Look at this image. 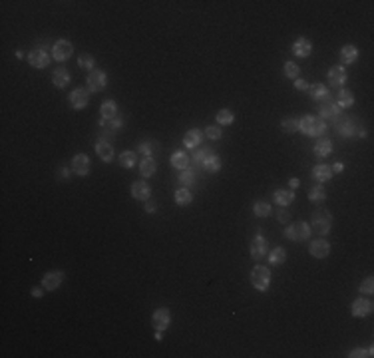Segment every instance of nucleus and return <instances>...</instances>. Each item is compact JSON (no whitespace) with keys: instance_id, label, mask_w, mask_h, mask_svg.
Listing matches in <instances>:
<instances>
[{"instance_id":"8fccbe9b","label":"nucleus","mask_w":374,"mask_h":358,"mask_svg":"<svg viewBox=\"0 0 374 358\" xmlns=\"http://www.w3.org/2000/svg\"><path fill=\"white\" fill-rule=\"evenodd\" d=\"M145 211L147 213H155V211H158V203H155L153 199H147L145 201Z\"/></svg>"},{"instance_id":"473e14b6","label":"nucleus","mask_w":374,"mask_h":358,"mask_svg":"<svg viewBox=\"0 0 374 358\" xmlns=\"http://www.w3.org/2000/svg\"><path fill=\"white\" fill-rule=\"evenodd\" d=\"M313 177L319 179L321 183L330 181V179H332V169H330L328 165H317V167L313 169Z\"/></svg>"},{"instance_id":"37998d69","label":"nucleus","mask_w":374,"mask_h":358,"mask_svg":"<svg viewBox=\"0 0 374 358\" xmlns=\"http://www.w3.org/2000/svg\"><path fill=\"white\" fill-rule=\"evenodd\" d=\"M138 149H140V154H143L145 157H151V154H155V149H158V143L155 141H141L138 145Z\"/></svg>"},{"instance_id":"864d4df0","label":"nucleus","mask_w":374,"mask_h":358,"mask_svg":"<svg viewBox=\"0 0 374 358\" xmlns=\"http://www.w3.org/2000/svg\"><path fill=\"white\" fill-rule=\"evenodd\" d=\"M342 169H345V165H342V161H336V163L332 165V173H340Z\"/></svg>"},{"instance_id":"9d476101","label":"nucleus","mask_w":374,"mask_h":358,"mask_svg":"<svg viewBox=\"0 0 374 358\" xmlns=\"http://www.w3.org/2000/svg\"><path fill=\"white\" fill-rule=\"evenodd\" d=\"M28 64L32 68H46L50 64V56L42 48H34L32 52H28Z\"/></svg>"},{"instance_id":"49530a36","label":"nucleus","mask_w":374,"mask_h":358,"mask_svg":"<svg viewBox=\"0 0 374 358\" xmlns=\"http://www.w3.org/2000/svg\"><path fill=\"white\" fill-rule=\"evenodd\" d=\"M360 292H366V294H372V292H374V279H372V277H368V279H364V281L360 283Z\"/></svg>"},{"instance_id":"a211bd4d","label":"nucleus","mask_w":374,"mask_h":358,"mask_svg":"<svg viewBox=\"0 0 374 358\" xmlns=\"http://www.w3.org/2000/svg\"><path fill=\"white\" fill-rule=\"evenodd\" d=\"M201 141H203V132H201V130H189V132L183 135V147H187V149L199 147Z\"/></svg>"},{"instance_id":"423d86ee","label":"nucleus","mask_w":374,"mask_h":358,"mask_svg":"<svg viewBox=\"0 0 374 358\" xmlns=\"http://www.w3.org/2000/svg\"><path fill=\"white\" fill-rule=\"evenodd\" d=\"M72 54H74L72 42H68V40H58V42H54V46H52V58L56 60V62H66L68 58H72Z\"/></svg>"},{"instance_id":"f257e3e1","label":"nucleus","mask_w":374,"mask_h":358,"mask_svg":"<svg viewBox=\"0 0 374 358\" xmlns=\"http://www.w3.org/2000/svg\"><path fill=\"white\" fill-rule=\"evenodd\" d=\"M299 130L310 137H323V134L327 132V124L319 115H304L303 119H299Z\"/></svg>"},{"instance_id":"ea45409f","label":"nucleus","mask_w":374,"mask_h":358,"mask_svg":"<svg viewBox=\"0 0 374 358\" xmlns=\"http://www.w3.org/2000/svg\"><path fill=\"white\" fill-rule=\"evenodd\" d=\"M253 213H255L257 217H269V215H271V205H269L267 201H255Z\"/></svg>"},{"instance_id":"1a4fd4ad","label":"nucleus","mask_w":374,"mask_h":358,"mask_svg":"<svg viewBox=\"0 0 374 358\" xmlns=\"http://www.w3.org/2000/svg\"><path fill=\"white\" fill-rule=\"evenodd\" d=\"M90 104V92L84 88H76L70 92V106L74 110H84Z\"/></svg>"},{"instance_id":"e433bc0d","label":"nucleus","mask_w":374,"mask_h":358,"mask_svg":"<svg viewBox=\"0 0 374 358\" xmlns=\"http://www.w3.org/2000/svg\"><path fill=\"white\" fill-rule=\"evenodd\" d=\"M119 163H121V167L132 169V167L138 163V154H136V152H123V154L119 156Z\"/></svg>"},{"instance_id":"c85d7f7f","label":"nucleus","mask_w":374,"mask_h":358,"mask_svg":"<svg viewBox=\"0 0 374 358\" xmlns=\"http://www.w3.org/2000/svg\"><path fill=\"white\" fill-rule=\"evenodd\" d=\"M100 115L104 117V119H114V117H117V106H116V102L114 100H106L102 106H100Z\"/></svg>"},{"instance_id":"09e8293b","label":"nucleus","mask_w":374,"mask_h":358,"mask_svg":"<svg viewBox=\"0 0 374 358\" xmlns=\"http://www.w3.org/2000/svg\"><path fill=\"white\" fill-rule=\"evenodd\" d=\"M293 86H295V90H301V92H306V90H308V84H306L303 78H297Z\"/></svg>"},{"instance_id":"4be33fe9","label":"nucleus","mask_w":374,"mask_h":358,"mask_svg":"<svg viewBox=\"0 0 374 358\" xmlns=\"http://www.w3.org/2000/svg\"><path fill=\"white\" fill-rule=\"evenodd\" d=\"M273 199H275V203L279 207H287V205H291L295 201V191L293 189H277L273 193Z\"/></svg>"},{"instance_id":"4c0bfd02","label":"nucleus","mask_w":374,"mask_h":358,"mask_svg":"<svg viewBox=\"0 0 374 358\" xmlns=\"http://www.w3.org/2000/svg\"><path fill=\"white\" fill-rule=\"evenodd\" d=\"M203 169L207 171V173H217V171H219L221 169V159H219V156H209L207 157V161L203 163Z\"/></svg>"},{"instance_id":"dca6fc26","label":"nucleus","mask_w":374,"mask_h":358,"mask_svg":"<svg viewBox=\"0 0 374 358\" xmlns=\"http://www.w3.org/2000/svg\"><path fill=\"white\" fill-rule=\"evenodd\" d=\"M62 281H64V273L62 271H50V273L44 275L42 287H44V291H56L62 285Z\"/></svg>"},{"instance_id":"4468645a","label":"nucleus","mask_w":374,"mask_h":358,"mask_svg":"<svg viewBox=\"0 0 374 358\" xmlns=\"http://www.w3.org/2000/svg\"><path fill=\"white\" fill-rule=\"evenodd\" d=\"M308 94H310V98H313L315 102H319V104L328 102V98H330L328 88H327L325 84H319V82H315V84L308 86Z\"/></svg>"},{"instance_id":"5701e85b","label":"nucleus","mask_w":374,"mask_h":358,"mask_svg":"<svg viewBox=\"0 0 374 358\" xmlns=\"http://www.w3.org/2000/svg\"><path fill=\"white\" fill-rule=\"evenodd\" d=\"M310 52H313V42L306 40V38H299L293 44V54L299 56V58H308Z\"/></svg>"},{"instance_id":"79ce46f5","label":"nucleus","mask_w":374,"mask_h":358,"mask_svg":"<svg viewBox=\"0 0 374 358\" xmlns=\"http://www.w3.org/2000/svg\"><path fill=\"white\" fill-rule=\"evenodd\" d=\"M280 128H283V132H287V134H297L299 132V119L287 117V119L280 122Z\"/></svg>"},{"instance_id":"aec40b11","label":"nucleus","mask_w":374,"mask_h":358,"mask_svg":"<svg viewBox=\"0 0 374 358\" xmlns=\"http://www.w3.org/2000/svg\"><path fill=\"white\" fill-rule=\"evenodd\" d=\"M151 195V189L145 181H134L132 183V197L138 201H147Z\"/></svg>"},{"instance_id":"6ab92c4d","label":"nucleus","mask_w":374,"mask_h":358,"mask_svg":"<svg viewBox=\"0 0 374 358\" xmlns=\"http://www.w3.org/2000/svg\"><path fill=\"white\" fill-rule=\"evenodd\" d=\"M114 143H108V141H104V139H98V143H96V154H98V157L102 159V161H106V163H110L112 159H114V147H112Z\"/></svg>"},{"instance_id":"20e7f679","label":"nucleus","mask_w":374,"mask_h":358,"mask_svg":"<svg viewBox=\"0 0 374 358\" xmlns=\"http://www.w3.org/2000/svg\"><path fill=\"white\" fill-rule=\"evenodd\" d=\"M285 237L291 241H306L310 237V225L306 221H297L285 229Z\"/></svg>"},{"instance_id":"bb28decb","label":"nucleus","mask_w":374,"mask_h":358,"mask_svg":"<svg viewBox=\"0 0 374 358\" xmlns=\"http://www.w3.org/2000/svg\"><path fill=\"white\" fill-rule=\"evenodd\" d=\"M155 171H158V163H155L153 157H143V159L140 161V173H141V177H151V175H155Z\"/></svg>"},{"instance_id":"c756f323","label":"nucleus","mask_w":374,"mask_h":358,"mask_svg":"<svg viewBox=\"0 0 374 358\" xmlns=\"http://www.w3.org/2000/svg\"><path fill=\"white\" fill-rule=\"evenodd\" d=\"M169 163H171V167H175V169H187L189 167V157H187V154L185 152H175L173 156H171V159H169Z\"/></svg>"},{"instance_id":"72a5a7b5","label":"nucleus","mask_w":374,"mask_h":358,"mask_svg":"<svg viewBox=\"0 0 374 358\" xmlns=\"http://www.w3.org/2000/svg\"><path fill=\"white\" fill-rule=\"evenodd\" d=\"M209 156H213L211 147H195V152H193V163H197L199 167H203V163L207 161Z\"/></svg>"},{"instance_id":"b1692460","label":"nucleus","mask_w":374,"mask_h":358,"mask_svg":"<svg viewBox=\"0 0 374 358\" xmlns=\"http://www.w3.org/2000/svg\"><path fill=\"white\" fill-rule=\"evenodd\" d=\"M52 84L58 88V90H64L68 84H70V72L66 68H56L54 74H52Z\"/></svg>"},{"instance_id":"9b49d317","label":"nucleus","mask_w":374,"mask_h":358,"mask_svg":"<svg viewBox=\"0 0 374 358\" xmlns=\"http://www.w3.org/2000/svg\"><path fill=\"white\" fill-rule=\"evenodd\" d=\"M308 253L315 259H327L330 255V245L325 241V239H315V241H310V245H308Z\"/></svg>"},{"instance_id":"c03bdc74","label":"nucleus","mask_w":374,"mask_h":358,"mask_svg":"<svg viewBox=\"0 0 374 358\" xmlns=\"http://www.w3.org/2000/svg\"><path fill=\"white\" fill-rule=\"evenodd\" d=\"M299 74H301L299 64H295V62H287V64H285V76H287V78L297 80V78H299Z\"/></svg>"},{"instance_id":"de8ad7c7","label":"nucleus","mask_w":374,"mask_h":358,"mask_svg":"<svg viewBox=\"0 0 374 358\" xmlns=\"http://www.w3.org/2000/svg\"><path fill=\"white\" fill-rule=\"evenodd\" d=\"M372 352H374L372 348H366V350H364V348H356V350H352L349 356H351V358H360V356H372Z\"/></svg>"},{"instance_id":"f3484780","label":"nucleus","mask_w":374,"mask_h":358,"mask_svg":"<svg viewBox=\"0 0 374 358\" xmlns=\"http://www.w3.org/2000/svg\"><path fill=\"white\" fill-rule=\"evenodd\" d=\"M321 115L319 117H323V119H330V122H336L338 119V115H340V108L334 104V102H323L321 104Z\"/></svg>"},{"instance_id":"2eb2a0df","label":"nucleus","mask_w":374,"mask_h":358,"mask_svg":"<svg viewBox=\"0 0 374 358\" xmlns=\"http://www.w3.org/2000/svg\"><path fill=\"white\" fill-rule=\"evenodd\" d=\"M372 313V301L370 298H356V301L352 303V316L356 318H364Z\"/></svg>"},{"instance_id":"3c124183","label":"nucleus","mask_w":374,"mask_h":358,"mask_svg":"<svg viewBox=\"0 0 374 358\" xmlns=\"http://www.w3.org/2000/svg\"><path fill=\"white\" fill-rule=\"evenodd\" d=\"M277 219H279L280 223H287V221H289V211H283V207H280V211L277 213Z\"/></svg>"},{"instance_id":"39448f33","label":"nucleus","mask_w":374,"mask_h":358,"mask_svg":"<svg viewBox=\"0 0 374 358\" xmlns=\"http://www.w3.org/2000/svg\"><path fill=\"white\" fill-rule=\"evenodd\" d=\"M106 86H108V76H106V72H102V70H92V72L88 74V92L98 94V92H102Z\"/></svg>"},{"instance_id":"4d7b16f0","label":"nucleus","mask_w":374,"mask_h":358,"mask_svg":"<svg viewBox=\"0 0 374 358\" xmlns=\"http://www.w3.org/2000/svg\"><path fill=\"white\" fill-rule=\"evenodd\" d=\"M164 338V335H162V331H155V340H162Z\"/></svg>"},{"instance_id":"ddd939ff","label":"nucleus","mask_w":374,"mask_h":358,"mask_svg":"<svg viewBox=\"0 0 374 358\" xmlns=\"http://www.w3.org/2000/svg\"><path fill=\"white\" fill-rule=\"evenodd\" d=\"M347 78H349V74H347L345 66H332L328 70V84L332 88H342V84H347Z\"/></svg>"},{"instance_id":"c9c22d12","label":"nucleus","mask_w":374,"mask_h":358,"mask_svg":"<svg viewBox=\"0 0 374 358\" xmlns=\"http://www.w3.org/2000/svg\"><path fill=\"white\" fill-rule=\"evenodd\" d=\"M287 259V251L283 247H275L271 253H269V263L271 265H283Z\"/></svg>"},{"instance_id":"6e6552de","label":"nucleus","mask_w":374,"mask_h":358,"mask_svg":"<svg viewBox=\"0 0 374 358\" xmlns=\"http://www.w3.org/2000/svg\"><path fill=\"white\" fill-rule=\"evenodd\" d=\"M267 251H269V241L261 235V233H257L255 237H253V241H251V257L255 259V261H261L265 255H267Z\"/></svg>"},{"instance_id":"6e6d98bb","label":"nucleus","mask_w":374,"mask_h":358,"mask_svg":"<svg viewBox=\"0 0 374 358\" xmlns=\"http://www.w3.org/2000/svg\"><path fill=\"white\" fill-rule=\"evenodd\" d=\"M32 294H34L36 298H40V296H42V289H40V287H34V289H32Z\"/></svg>"},{"instance_id":"f704fd0d","label":"nucleus","mask_w":374,"mask_h":358,"mask_svg":"<svg viewBox=\"0 0 374 358\" xmlns=\"http://www.w3.org/2000/svg\"><path fill=\"white\" fill-rule=\"evenodd\" d=\"M215 117H217V124H219V126H231L235 122V113L231 110H227V108L219 110Z\"/></svg>"},{"instance_id":"a19ab883","label":"nucleus","mask_w":374,"mask_h":358,"mask_svg":"<svg viewBox=\"0 0 374 358\" xmlns=\"http://www.w3.org/2000/svg\"><path fill=\"white\" fill-rule=\"evenodd\" d=\"M78 66H80L82 70L92 72L94 66H96V60H94V56H90V54H82V56L78 58Z\"/></svg>"},{"instance_id":"412c9836","label":"nucleus","mask_w":374,"mask_h":358,"mask_svg":"<svg viewBox=\"0 0 374 358\" xmlns=\"http://www.w3.org/2000/svg\"><path fill=\"white\" fill-rule=\"evenodd\" d=\"M356 58H358V50H356V46H352V44H345V46L340 48V62L345 64V66L354 64V62H356Z\"/></svg>"},{"instance_id":"a878e982","label":"nucleus","mask_w":374,"mask_h":358,"mask_svg":"<svg viewBox=\"0 0 374 358\" xmlns=\"http://www.w3.org/2000/svg\"><path fill=\"white\" fill-rule=\"evenodd\" d=\"M336 130L342 137H352L354 134H358L352 119H336Z\"/></svg>"},{"instance_id":"5fc2aeb1","label":"nucleus","mask_w":374,"mask_h":358,"mask_svg":"<svg viewBox=\"0 0 374 358\" xmlns=\"http://www.w3.org/2000/svg\"><path fill=\"white\" fill-rule=\"evenodd\" d=\"M289 185H291V189H297L301 183H299V179H297V177H291V179H289Z\"/></svg>"},{"instance_id":"393cba45","label":"nucleus","mask_w":374,"mask_h":358,"mask_svg":"<svg viewBox=\"0 0 374 358\" xmlns=\"http://www.w3.org/2000/svg\"><path fill=\"white\" fill-rule=\"evenodd\" d=\"M313 152H315V156L317 157H327V156H330L332 154V141L328 139V137H319V141L315 143V147H313Z\"/></svg>"},{"instance_id":"a18cd8bd","label":"nucleus","mask_w":374,"mask_h":358,"mask_svg":"<svg viewBox=\"0 0 374 358\" xmlns=\"http://www.w3.org/2000/svg\"><path fill=\"white\" fill-rule=\"evenodd\" d=\"M205 135L209 139H213V141L221 139V128L219 126H209V128H205Z\"/></svg>"},{"instance_id":"cd10ccee","label":"nucleus","mask_w":374,"mask_h":358,"mask_svg":"<svg viewBox=\"0 0 374 358\" xmlns=\"http://www.w3.org/2000/svg\"><path fill=\"white\" fill-rule=\"evenodd\" d=\"M336 106L338 108H352L354 106V94L351 90H340L336 94Z\"/></svg>"},{"instance_id":"f8f14e48","label":"nucleus","mask_w":374,"mask_h":358,"mask_svg":"<svg viewBox=\"0 0 374 358\" xmlns=\"http://www.w3.org/2000/svg\"><path fill=\"white\" fill-rule=\"evenodd\" d=\"M72 171L80 177H86L90 173V157L86 154H76L72 157Z\"/></svg>"},{"instance_id":"0eeeda50","label":"nucleus","mask_w":374,"mask_h":358,"mask_svg":"<svg viewBox=\"0 0 374 358\" xmlns=\"http://www.w3.org/2000/svg\"><path fill=\"white\" fill-rule=\"evenodd\" d=\"M151 324L155 331H167L169 324H171V313L167 309H158L153 314H151Z\"/></svg>"},{"instance_id":"7c9ffc66","label":"nucleus","mask_w":374,"mask_h":358,"mask_svg":"<svg viewBox=\"0 0 374 358\" xmlns=\"http://www.w3.org/2000/svg\"><path fill=\"white\" fill-rule=\"evenodd\" d=\"M191 201H193V195H191L189 187H181V189H177V191H175V203H177L179 207H187V205H191Z\"/></svg>"},{"instance_id":"58836bf2","label":"nucleus","mask_w":374,"mask_h":358,"mask_svg":"<svg viewBox=\"0 0 374 358\" xmlns=\"http://www.w3.org/2000/svg\"><path fill=\"white\" fill-rule=\"evenodd\" d=\"M179 183H181L183 187H189V185H193V183H195V171H193L191 167L183 169V171H181V175H179Z\"/></svg>"},{"instance_id":"2f4dec72","label":"nucleus","mask_w":374,"mask_h":358,"mask_svg":"<svg viewBox=\"0 0 374 358\" xmlns=\"http://www.w3.org/2000/svg\"><path fill=\"white\" fill-rule=\"evenodd\" d=\"M327 199V189L323 185H313L308 189V201L310 203H323Z\"/></svg>"},{"instance_id":"f03ea898","label":"nucleus","mask_w":374,"mask_h":358,"mask_svg":"<svg viewBox=\"0 0 374 358\" xmlns=\"http://www.w3.org/2000/svg\"><path fill=\"white\" fill-rule=\"evenodd\" d=\"M310 229H315L319 235H328L332 229V215L327 211V209H319V211L313 213V221H310Z\"/></svg>"},{"instance_id":"603ef678","label":"nucleus","mask_w":374,"mask_h":358,"mask_svg":"<svg viewBox=\"0 0 374 358\" xmlns=\"http://www.w3.org/2000/svg\"><path fill=\"white\" fill-rule=\"evenodd\" d=\"M58 177H62V181H66V179L70 177V171H68L66 167H60V169H58Z\"/></svg>"},{"instance_id":"7ed1b4c3","label":"nucleus","mask_w":374,"mask_h":358,"mask_svg":"<svg viewBox=\"0 0 374 358\" xmlns=\"http://www.w3.org/2000/svg\"><path fill=\"white\" fill-rule=\"evenodd\" d=\"M251 285H253L259 292L269 291V287H271V271H269L265 265H257L253 271H251Z\"/></svg>"}]
</instances>
